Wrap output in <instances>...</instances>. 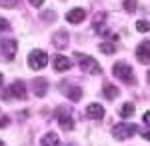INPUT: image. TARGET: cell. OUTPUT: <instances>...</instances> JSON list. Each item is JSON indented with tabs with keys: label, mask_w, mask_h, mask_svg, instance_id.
<instances>
[{
	"label": "cell",
	"mask_w": 150,
	"mask_h": 146,
	"mask_svg": "<svg viewBox=\"0 0 150 146\" xmlns=\"http://www.w3.org/2000/svg\"><path fill=\"white\" fill-rule=\"evenodd\" d=\"M74 58H76V62H80V68L84 70V72H88V74H100V72H102L100 64H98L92 56H86V54L76 52V54H74Z\"/></svg>",
	"instance_id": "cell-1"
},
{
	"label": "cell",
	"mask_w": 150,
	"mask_h": 146,
	"mask_svg": "<svg viewBox=\"0 0 150 146\" xmlns=\"http://www.w3.org/2000/svg\"><path fill=\"white\" fill-rule=\"evenodd\" d=\"M56 120L60 124V128L64 130H72L74 128V120H72V112L68 106H58L56 108Z\"/></svg>",
	"instance_id": "cell-2"
},
{
	"label": "cell",
	"mask_w": 150,
	"mask_h": 146,
	"mask_svg": "<svg viewBox=\"0 0 150 146\" xmlns=\"http://www.w3.org/2000/svg\"><path fill=\"white\" fill-rule=\"evenodd\" d=\"M46 62H48V54L44 50H32L28 54V66L32 70H42L46 66Z\"/></svg>",
	"instance_id": "cell-3"
},
{
	"label": "cell",
	"mask_w": 150,
	"mask_h": 146,
	"mask_svg": "<svg viewBox=\"0 0 150 146\" xmlns=\"http://www.w3.org/2000/svg\"><path fill=\"white\" fill-rule=\"evenodd\" d=\"M136 132H138L136 124H116L114 128H112V134L118 140H128L130 136H134Z\"/></svg>",
	"instance_id": "cell-4"
},
{
	"label": "cell",
	"mask_w": 150,
	"mask_h": 146,
	"mask_svg": "<svg viewBox=\"0 0 150 146\" xmlns=\"http://www.w3.org/2000/svg\"><path fill=\"white\" fill-rule=\"evenodd\" d=\"M112 72L120 80H126L128 84H134V74H132V66L130 64H126V62H116Z\"/></svg>",
	"instance_id": "cell-5"
},
{
	"label": "cell",
	"mask_w": 150,
	"mask_h": 146,
	"mask_svg": "<svg viewBox=\"0 0 150 146\" xmlns=\"http://www.w3.org/2000/svg\"><path fill=\"white\" fill-rule=\"evenodd\" d=\"M18 98V100H24L26 98V84H24L22 80H16V82H12V86L6 90V94H4V98Z\"/></svg>",
	"instance_id": "cell-6"
},
{
	"label": "cell",
	"mask_w": 150,
	"mask_h": 146,
	"mask_svg": "<svg viewBox=\"0 0 150 146\" xmlns=\"http://www.w3.org/2000/svg\"><path fill=\"white\" fill-rule=\"evenodd\" d=\"M16 40H12V38H2L0 40V48H2V54L6 60H12V58L16 56Z\"/></svg>",
	"instance_id": "cell-7"
},
{
	"label": "cell",
	"mask_w": 150,
	"mask_h": 146,
	"mask_svg": "<svg viewBox=\"0 0 150 146\" xmlns=\"http://www.w3.org/2000/svg\"><path fill=\"white\" fill-rule=\"evenodd\" d=\"M136 58H138L142 64H150V40H144L136 48Z\"/></svg>",
	"instance_id": "cell-8"
},
{
	"label": "cell",
	"mask_w": 150,
	"mask_h": 146,
	"mask_svg": "<svg viewBox=\"0 0 150 146\" xmlns=\"http://www.w3.org/2000/svg\"><path fill=\"white\" fill-rule=\"evenodd\" d=\"M86 116L88 118H92V120H100L104 118V106L102 104H88V108H86Z\"/></svg>",
	"instance_id": "cell-9"
},
{
	"label": "cell",
	"mask_w": 150,
	"mask_h": 146,
	"mask_svg": "<svg viewBox=\"0 0 150 146\" xmlns=\"http://www.w3.org/2000/svg\"><path fill=\"white\" fill-rule=\"evenodd\" d=\"M70 68H72V62H70L66 56H60V54L54 56V70H56V72H66Z\"/></svg>",
	"instance_id": "cell-10"
},
{
	"label": "cell",
	"mask_w": 150,
	"mask_h": 146,
	"mask_svg": "<svg viewBox=\"0 0 150 146\" xmlns=\"http://www.w3.org/2000/svg\"><path fill=\"white\" fill-rule=\"evenodd\" d=\"M84 18H86V12L82 10V8H72V10L66 14V20H68L70 24H80Z\"/></svg>",
	"instance_id": "cell-11"
},
{
	"label": "cell",
	"mask_w": 150,
	"mask_h": 146,
	"mask_svg": "<svg viewBox=\"0 0 150 146\" xmlns=\"http://www.w3.org/2000/svg\"><path fill=\"white\" fill-rule=\"evenodd\" d=\"M104 20H106V14L104 12H98L94 16V22H92V28L96 30L98 34H108V30L104 28Z\"/></svg>",
	"instance_id": "cell-12"
},
{
	"label": "cell",
	"mask_w": 150,
	"mask_h": 146,
	"mask_svg": "<svg viewBox=\"0 0 150 146\" xmlns=\"http://www.w3.org/2000/svg\"><path fill=\"white\" fill-rule=\"evenodd\" d=\"M32 88H34V94L36 96H44L48 90V84L44 78H34L32 80Z\"/></svg>",
	"instance_id": "cell-13"
},
{
	"label": "cell",
	"mask_w": 150,
	"mask_h": 146,
	"mask_svg": "<svg viewBox=\"0 0 150 146\" xmlns=\"http://www.w3.org/2000/svg\"><path fill=\"white\" fill-rule=\"evenodd\" d=\"M40 146H60V138H58L56 132H48L46 136H42Z\"/></svg>",
	"instance_id": "cell-14"
},
{
	"label": "cell",
	"mask_w": 150,
	"mask_h": 146,
	"mask_svg": "<svg viewBox=\"0 0 150 146\" xmlns=\"http://www.w3.org/2000/svg\"><path fill=\"white\" fill-rule=\"evenodd\" d=\"M64 92H66V96H68L70 100H74V102H78L82 98V90L78 86H66Z\"/></svg>",
	"instance_id": "cell-15"
},
{
	"label": "cell",
	"mask_w": 150,
	"mask_h": 146,
	"mask_svg": "<svg viewBox=\"0 0 150 146\" xmlns=\"http://www.w3.org/2000/svg\"><path fill=\"white\" fill-rule=\"evenodd\" d=\"M118 94H120V92H118V88H116V86L108 84V82L104 84V96H106L108 100H114V98L118 96Z\"/></svg>",
	"instance_id": "cell-16"
},
{
	"label": "cell",
	"mask_w": 150,
	"mask_h": 146,
	"mask_svg": "<svg viewBox=\"0 0 150 146\" xmlns=\"http://www.w3.org/2000/svg\"><path fill=\"white\" fill-rule=\"evenodd\" d=\"M132 114H134V104L132 102H126V104L120 106V116L122 118H130Z\"/></svg>",
	"instance_id": "cell-17"
},
{
	"label": "cell",
	"mask_w": 150,
	"mask_h": 146,
	"mask_svg": "<svg viewBox=\"0 0 150 146\" xmlns=\"http://www.w3.org/2000/svg\"><path fill=\"white\" fill-rule=\"evenodd\" d=\"M66 42H68V34H66V30H58V34L54 36V44L64 46Z\"/></svg>",
	"instance_id": "cell-18"
},
{
	"label": "cell",
	"mask_w": 150,
	"mask_h": 146,
	"mask_svg": "<svg viewBox=\"0 0 150 146\" xmlns=\"http://www.w3.org/2000/svg\"><path fill=\"white\" fill-rule=\"evenodd\" d=\"M98 48H100V52H104V54H114V52H116V46L114 44H108V42H102Z\"/></svg>",
	"instance_id": "cell-19"
},
{
	"label": "cell",
	"mask_w": 150,
	"mask_h": 146,
	"mask_svg": "<svg viewBox=\"0 0 150 146\" xmlns=\"http://www.w3.org/2000/svg\"><path fill=\"white\" fill-rule=\"evenodd\" d=\"M136 28H138V32H148L150 24L146 22V20H138V22H136Z\"/></svg>",
	"instance_id": "cell-20"
},
{
	"label": "cell",
	"mask_w": 150,
	"mask_h": 146,
	"mask_svg": "<svg viewBox=\"0 0 150 146\" xmlns=\"http://www.w3.org/2000/svg\"><path fill=\"white\" fill-rule=\"evenodd\" d=\"M124 10L126 12H134L136 10V0H124Z\"/></svg>",
	"instance_id": "cell-21"
},
{
	"label": "cell",
	"mask_w": 150,
	"mask_h": 146,
	"mask_svg": "<svg viewBox=\"0 0 150 146\" xmlns=\"http://www.w3.org/2000/svg\"><path fill=\"white\" fill-rule=\"evenodd\" d=\"M8 28H10V24L6 22L4 18H0V30H8Z\"/></svg>",
	"instance_id": "cell-22"
},
{
	"label": "cell",
	"mask_w": 150,
	"mask_h": 146,
	"mask_svg": "<svg viewBox=\"0 0 150 146\" xmlns=\"http://www.w3.org/2000/svg\"><path fill=\"white\" fill-rule=\"evenodd\" d=\"M0 4H2V6H8V8H10V6H14V0H0Z\"/></svg>",
	"instance_id": "cell-23"
},
{
	"label": "cell",
	"mask_w": 150,
	"mask_h": 146,
	"mask_svg": "<svg viewBox=\"0 0 150 146\" xmlns=\"http://www.w3.org/2000/svg\"><path fill=\"white\" fill-rule=\"evenodd\" d=\"M30 4L38 8V6H42V4H44V0H30Z\"/></svg>",
	"instance_id": "cell-24"
},
{
	"label": "cell",
	"mask_w": 150,
	"mask_h": 146,
	"mask_svg": "<svg viewBox=\"0 0 150 146\" xmlns=\"http://www.w3.org/2000/svg\"><path fill=\"white\" fill-rule=\"evenodd\" d=\"M6 124H8V118H6V116H4V118H0V128H4Z\"/></svg>",
	"instance_id": "cell-25"
},
{
	"label": "cell",
	"mask_w": 150,
	"mask_h": 146,
	"mask_svg": "<svg viewBox=\"0 0 150 146\" xmlns=\"http://www.w3.org/2000/svg\"><path fill=\"white\" fill-rule=\"evenodd\" d=\"M144 122H146V124H150V110H148L146 114H144Z\"/></svg>",
	"instance_id": "cell-26"
},
{
	"label": "cell",
	"mask_w": 150,
	"mask_h": 146,
	"mask_svg": "<svg viewBox=\"0 0 150 146\" xmlns=\"http://www.w3.org/2000/svg\"><path fill=\"white\" fill-rule=\"evenodd\" d=\"M142 138H146V140H150V130H146V132H142Z\"/></svg>",
	"instance_id": "cell-27"
},
{
	"label": "cell",
	"mask_w": 150,
	"mask_h": 146,
	"mask_svg": "<svg viewBox=\"0 0 150 146\" xmlns=\"http://www.w3.org/2000/svg\"><path fill=\"white\" fill-rule=\"evenodd\" d=\"M146 78H148V82H150V70H148V76H146Z\"/></svg>",
	"instance_id": "cell-28"
},
{
	"label": "cell",
	"mask_w": 150,
	"mask_h": 146,
	"mask_svg": "<svg viewBox=\"0 0 150 146\" xmlns=\"http://www.w3.org/2000/svg\"><path fill=\"white\" fill-rule=\"evenodd\" d=\"M0 84H2V72H0Z\"/></svg>",
	"instance_id": "cell-29"
},
{
	"label": "cell",
	"mask_w": 150,
	"mask_h": 146,
	"mask_svg": "<svg viewBox=\"0 0 150 146\" xmlns=\"http://www.w3.org/2000/svg\"><path fill=\"white\" fill-rule=\"evenodd\" d=\"M0 146H4V144H2V140H0Z\"/></svg>",
	"instance_id": "cell-30"
}]
</instances>
